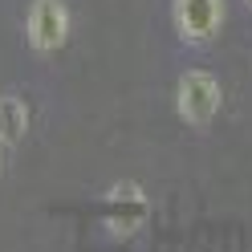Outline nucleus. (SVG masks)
I'll return each instance as SVG.
<instances>
[{
	"mask_svg": "<svg viewBox=\"0 0 252 252\" xmlns=\"http://www.w3.org/2000/svg\"><path fill=\"white\" fill-rule=\"evenodd\" d=\"M224 110V86L212 69H187L175 86V114L191 130H208Z\"/></svg>",
	"mask_w": 252,
	"mask_h": 252,
	"instance_id": "f257e3e1",
	"label": "nucleus"
},
{
	"mask_svg": "<svg viewBox=\"0 0 252 252\" xmlns=\"http://www.w3.org/2000/svg\"><path fill=\"white\" fill-rule=\"evenodd\" d=\"M228 0H171V25L183 45H212L224 33Z\"/></svg>",
	"mask_w": 252,
	"mask_h": 252,
	"instance_id": "f03ea898",
	"label": "nucleus"
},
{
	"mask_svg": "<svg viewBox=\"0 0 252 252\" xmlns=\"http://www.w3.org/2000/svg\"><path fill=\"white\" fill-rule=\"evenodd\" d=\"M102 220H106V228L118 236V240H130L134 232H143L147 228V220H151V199L147 191L138 183H114L110 191L102 195Z\"/></svg>",
	"mask_w": 252,
	"mask_h": 252,
	"instance_id": "7ed1b4c3",
	"label": "nucleus"
},
{
	"mask_svg": "<svg viewBox=\"0 0 252 252\" xmlns=\"http://www.w3.org/2000/svg\"><path fill=\"white\" fill-rule=\"evenodd\" d=\"M25 37L37 53H57L69 41V8L65 0H33L25 17Z\"/></svg>",
	"mask_w": 252,
	"mask_h": 252,
	"instance_id": "20e7f679",
	"label": "nucleus"
},
{
	"mask_svg": "<svg viewBox=\"0 0 252 252\" xmlns=\"http://www.w3.org/2000/svg\"><path fill=\"white\" fill-rule=\"evenodd\" d=\"M25 130H29V106H25V98L4 94V98H0V143L17 147L25 138Z\"/></svg>",
	"mask_w": 252,
	"mask_h": 252,
	"instance_id": "39448f33",
	"label": "nucleus"
},
{
	"mask_svg": "<svg viewBox=\"0 0 252 252\" xmlns=\"http://www.w3.org/2000/svg\"><path fill=\"white\" fill-rule=\"evenodd\" d=\"M248 8H252V0H248Z\"/></svg>",
	"mask_w": 252,
	"mask_h": 252,
	"instance_id": "423d86ee",
	"label": "nucleus"
}]
</instances>
